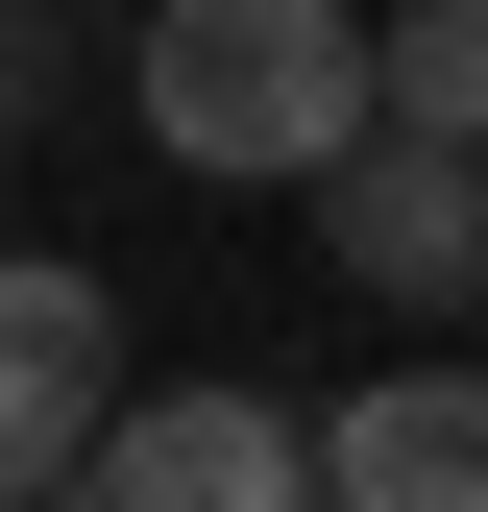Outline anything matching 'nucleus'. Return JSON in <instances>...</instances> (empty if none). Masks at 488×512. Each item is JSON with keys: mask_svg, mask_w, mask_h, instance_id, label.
Returning <instances> with one entry per match:
<instances>
[{"mask_svg": "<svg viewBox=\"0 0 488 512\" xmlns=\"http://www.w3.org/2000/svg\"><path fill=\"white\" fill-rule=\"evenodd\" d=\"M147 147L220 196H318L342 147H391V25L342 0H171L147 25Z\"/></svg>", "mask_w": 488, "mask_h": 512, "instance_id": "1", "label": "nucleus"}, {"mask_svg": "<svg viewBox=\"0 0 488 512\" xmlns=\"http://www.w3.org/2000/svg\"><path fill=\"white\" fill-rule=\"evenodd\" d=\"M98 439H122V317H98V269L0 244V512L98 488Z\"/></svg>", "mask_w": 488, "mask_h": 512, "instance_id": "2", "label": "nucleus"}, {"mask_svg": "<svg viewBox=\"0 0 488 512\" xmlns=\"http://www.w3.org/2000/svg\"><path fill=\"white\" fill-rule=\"evenodd\" d=\"M74 512H318V415H269V391H122Z\"/></svg>", "mask_w": 488, "mask_h": 512, "instance_id": "3", "label": "nucleus"}, {"mask_svg": "<svg viewBox=\"0 0 488 512\" xmlns=\"http://www.w3.org/2000/svg\"><path fill=\"white\" fill-rule=\"evenodd\" d=\"M318 244H342V293H488V147H415V122H391V147H342L318 171Z\"/></svg>", "mask_w": 488, "mask_h": 512, "instance_id": "4", "label": "nucleus"}, {"mask_svg": "<svg viewBox=\"0 0 488 512\" xmlns=\"http://www.w3.org/2000/svg\"><path fill=\"white\" fill-rule=\"evenodd\" d=\"M318 512H488V366H391L318 415Z\"/></svg>", "mask_w": 488, "mask_h": 512, "instance_id": "5", "label": "nucleus"}, {"mask_svg": "<svg viewBox=\"0 0 488 512\" xmlns=\"http://www.w3.org/2000/svg\"><path fill=\"white\" fill-rule=\"evenodd\" d=\"M391 122L415 147H488V0H415L391 25Z\"/></svg>", "mask_w": 488, "mask_h": 512, "instance_id": "6", "label": "nucleus"}, {"mask_svg": "<svg viewBox=\"0 0 488 512\" xmlns=\"http://www.w3.org/2000/svg\"><path fill=\"white\" fill-rule=\"evenodd\" d=\"M0 122H25V25H0Z\"/></svg>", "mask_w": 488, "mask_h": 512, "instance_id": "7", "label": "nucleus"}]
</instances>
